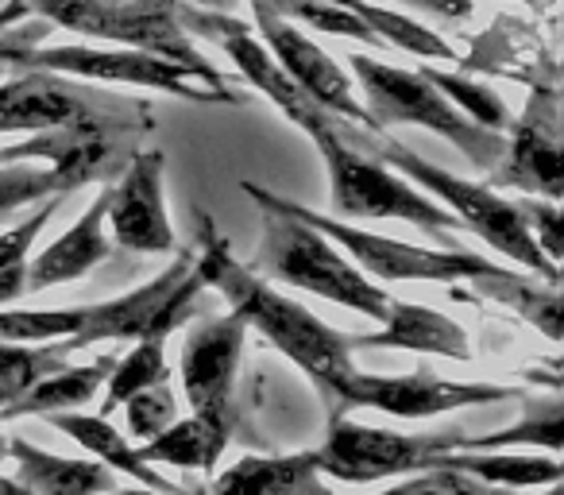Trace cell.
<instances>
[{"label":"cell","instance_id":"obj_1","mask_svg":"<svg viewBox=\"0 0 564 495\" xmlns=\"http://www.w3.org/2000/svg\"><path fill=\"white\" fill-rule=\"evenodd\" d=\"M189 252H194V271L202 276L205 291H217L248 330H256L294 368L306 372L314 391H322L325 384H333L337 376L356 368L352 348H348V333L325 325L302 302L274 291L256 268L236 260L232 244L217 228L213 213L205 209L194 213V248Z\"/></svg>","mask_w":564,"mask_h":495},{"label":"cell","instance_id":"obj_2","mask_svg":"<svg viewBox=\"0 0 564 495\" xmlns=\"http://www.w3.org/2000/svg\"><path fill=\"white\" fill-rule=\"evenodd\" d=\"M205 294L202 276L194 271V252H178L171 268L159 271L135 291L97 306H51V310H4L0 306V341L43 345V341H70L86 348L97 341H166L178 325L194 318L197 299Z\"/></svg>","mask_w":564,"mask_h":495},{"label":"cell","instance_id":"obj_3","mask_svg":"<svg viewBox=\"0 0 564 495\" xmlns=\"http://www.w3.org/2000/svg\"><path fill=\"white\" fill-rule=\"evenodd\" d=\"M243 197L259 209V252L256 271L263 279H279L286 287L325 299L333 306L356 310L383 325L399 310L402 299H394L387 287L368 279L337 244L325 233L294 213L291 197L274 194L259 182H240Z\"/></svg>","mask_w":564,"mask_h":495},{"label":"cell","instance_id":"obj_4","mask_svg":"<svg viewBox=\"0 0 564 495\" xmlns=\"http://www.w3.org/2000/svg\"><path fill=\"white\" fill-rule=\"evenodd\" d=\"M340 132H345L348 143L371 151V155L383 159L391 171H399L406 182H414L422 194H430L437 205H445L468 233L487 240L495 252H502L510 263L525 268L530 276L545 279V283L561 279V268H556L553 260H545V252H541L538 240L530 236L522 202H510V197H502L499 190L484 186V182L460 179V174L430 163V159H422L417 151H410L406 143H399V140H383V136L376 140L368 128H356V125L345 128V120H340Z\"/></svg>","mask_w":564,"mask_h":495},{"label":"cell","instance_id":"obj_5","mask_svg":"<svg viewBox=\"0 0 564 495\" xmlns=\"http://www.w3.org/2000/svg\"><path fill=\"white\" fill-rule=\"evenodd\" d=\"M317 148L329 174V202L337 217L348 220H406V225L422 228L433 240H448L453 233H464V225L437 205L430 194L406 182L399 171L376 159L371 151L356 148L340 132V120L325 132H317L310 140ZM448 248H460V244L448 240Z\"/></svg>","mask_w":564,"mask_h":495},{"label":"cell","instance_id":"obj_6","mask_svg":"<svg viewBox=\"0 0 564 495\" xmlns=\"http://www.w3.org/2000/svg\"><path fill=\"white\" fill-rule=\"evenodd\" d=\"M12 71H51L94 86H135L171 94L194 105H243V94L217 66H186L174 58L135 47H89V43H58V47H28Z\"/></svg>","mask_w":564,"mask_h":495},{"label":"cell","instance_id":"obj_7","mask_svg":"<svg viewBox=\"0 0 564 495\" xmlns=\"http://www.w3.org/2000/svg\"><path fill=\"white\" fill-rule=\"evenodd\" d=\"M356 82H360L364 94V109H368L376 132L391 125H417L430 128V132L445 136L464 159H471V166L479 171H495L507 151L502 132L476 125L471 117H464L422 71H402V66L379 63L368 55H352L348 58Z\"/></svg>","mask_w":564,"mask_h":495},{"label":"cell","instance_id":"obj_8","mask_svg":"<svg viewBox=\"0 0 564 495\" xmlns=\"http://www.w3.org/2000/svg\"><path fill=\"white\" fill-rule=\"evenodd\" d=\"M24 17L109 47H135L186 66H213L178 20V0H12Z\"/></svg>","mask_w":564,"mask_h":495},{"label":"cell","instance_id":"obj_9","mask_svg":"<svg viewBox=\"0 0 564 495\" xmlns=\"http://www.w3.org/2000/svg\"><path fill=\"white\" fill-rule=\"evenodd\" d=\"M464 449H479V433H394L352 422V415H345L329 418V433L314 453L322 476L340 480V484H376V480L425 472L433 469L437 456L464 453Z\"/></svg>","mask_w":564,"mask_h":495},{"label":"cell","instance_id":"obj_10","mask_svg":"<svg viewBox=\"0 0 564 495\" xmlns=\"http://www.w3.org/2000/svg\"><path fill=\"white\" fill-rule=\"evenodd\" d=\"M306 225L325 233L340 252L356 263L368 279L383 283H476V279L502 276V263L487 260V256L464 252V248H422V244L394 240V236H379L368 228H356L345 217H322V213L306 209V205L291 202Z\"/></svg>","mask_w":564,"mask_h":495},{"label":"cell","instance_id":"obj_11","mask_svg":"<svg viewBox=\"0 0 564 495\" xmlns=\"http://www.w3.org/2000/svg\"><path fill=\"white\" fill-rule=\"evenodd\" d=\"M325 415L345 418L352 410H379V415L406 418V422H422V418H437L460 407H487V402L502 399H522L518 387L502 384H460V379H441L433 372L417 368L406 376H376V372H345L322 391Z\"/></svg>","mask_w":564,"mask_h":495},{"label":"cell","instance_id":"obj_12","mask_svg":"<svg viewBox=\"0 0 564 495\" xmlns=\"http://www.w3.org/2000/svg\"><path fill=\"white\" fill-rule=\"evenodd\" d=\"M178 20L189 35H202V40L217 43V47L236 63L240 78L248 82L259 97H267V101L291 120L306 140H314L317 132L337 125V117H329L322 105L310 101V97L286 78V71L274 63V55L263 47V40H259L243 20L228 17V12L194 9V4H182V0H178Z\"/></svg>","mask_w":564,"mask_h":495},{"label":"cell","instance_id":"obj_13","mask_svg":"<svg viewBox=\"0 0 564 495\" xmlns=\"http://www.w3.org/2000/svg\"><path fill=\"white\" fill-rule=\"evenodd\" d=\"M248 4H251V12H256L259 40H263V47L274 55V63L286 71V78H291L310 101L322 105L329 117L376 132L368 109H364V101L356 97V86L348 82V71H340V63H333L329 51L317 47L294 20H286L274 9L271 0H248Z\"/></svg>","mask_w":564,"mask_h":495},{"label":"cell","instance_id":"obj_14","mask_svg":"<svg viewBox=\"0 0 564 495\" xmlns=\"http://www.w3.org/2000/svg\"><path fill=\"white\" fill-rule=\"evenodd\" d=\"M166 155L159 148H135L128 163L120 166L117 182H105L109 205L105 225L112 244L132 248L143 256L174 252V225L166 213Z\"/></svg>","mask_w":564,"mask_h":495},{"label":"cell","instance_id":"obj_15","mask_svg":"<svg viewBox=\"0 0 564 495\" xmlns=\"http://www.w3.org/2000/svg\"><path fill=\"white\" fill-rule=\"evenodd\" d=\"M243 341H248V325L232 310L225 318L202 322L186 337L178 376L194 415L232 418V391H236V376H240Z\"/></svg>","mask_w":564,"mask_h":495},{"label":"cell","instance_id":"obj_16","mask_svg":"<svg viewBox=\"0 0 564 495\" xmlns=\"http://www.w3.org/2000/svg\"><path fill=\"white\" fill-rule=\"evenodd\" d=\"M109 109L105 97L82 82L51 71H17L0 82V136H35Z\"/></svg>","mask_w":564,"mask_h":495},{"label":"cell","instance_id":"obj_17","mask_svg":"<svg viewBox=\"0 0 564 495\" xmlns=\"http://www.w3.org/2000/svg\"><path fill=\"white\" fill-rule=\"evenodd\" d=\"M495 179L514 190H525L541 202L561 197V140H556V109L549 97L530 101L525 117L510 125V143L502 151L499 166H495Z\"/></svg>","mask_w":564,"mask_h":495},{"label":"cell","instance_id":"obj_18","mask_svg":"<svg viewBox=\"0 0 564 495\" xmlns=\"http://www.w3.org/2000/svg\"><path fill=\"white\" fill-rule=\"evenodd\" d=\"M105 205H109V190L101 186V194L86 205L78 220L66 228L58 240H51L40 256H32L28 263V283L24 291H51V287L78 283L94 268H101L112 256V236L105 225Z\"/></svg>","mask_w":564,"mask_h":495},{"label":"cell","instance_id":"obj_19","mask_svg":"<svg viewBox=\"0 0 564 495\" xmlns=\"http://www.w3.org/2000/svg\"><path fill=\"white\" fill-rule=\"evenodd\" d=\"M348 348H406V353L445 356V361H471V341L460 322L422 302H399L391 318L371 333H348Z\"/></svg>","mask_w":564,"mask_h":495},{"label":"cell","instance_id":"obj_20","mask_svg":"<svg viewBox=\"0 0 564 495\" xmlns=\"http://www.w3.org/2000/svg\"><path fill=\"white\" fill-rule=\"evenodd\" d=\"M17 464V480L32 495H101L117 492V476L101 461L82 456H58L47 449H35L24 438H9V453Z\"/></svg>","mask_w":564,"mask_h":495},{"label":"cell","instance_id":"obj_21","mask_svg":"<svg viewBox=\"0 0 564 495\" xmlns=\"http://www.w3.org/2000/svg\"><path fill=\"white\" fill-rule=\"evenodd\" d=\"M322 472L317 453H286V456H243L228 464L213 480V495H322Z\"/></svg>","mask_w":564,"mask_h":495},{"label":"cell","instance_id":"obj_22","mask_svg":"<svg viewBox=\"0 0 564 495\" xmlns=\"http://www.w3.org/2000/svg\"><path fill=\"white\" fill-rule=\"evenodd\" d=\"M47 422L55 426L58 433H66L70 441H78L94 461H101L105 469L124 472L135 484L143 487H159V492H178L182 484H171L163 480V472L155 464H148L135 449V441H128V433H120L109 418L101 415H82V410H63V415H47Z\"/></svg>","mask_w":564,"mask_h":495},{"label":"cell","instance_id":"obj_23","mask_svg":"<svg viewBox=\"0 0 564 495\" xmlns=\"http://www.w3.org/2000/svg\"><path fill=\"white\" fill-rule=\"evenodd\" d=\"M232 441V418L189 415L174 418L163 433L151 441H140V456L148 464H174L186 472H213Z\"/></svg>","mask_w":564,"mask_h":495},{"label":"cell","instance_id":"obj_24","mask_svg":"<svg viewBox=\"0 0 564 495\" xmlns=\"http://www.w3.org/2000/svg\"><path fill=\"white\" fill-rule=\"evenodd\" d=\"M117 364V356H97L94 364H82V368H55L51 376H43L35 387H28L17 402L0 407V422H17V418H47L63 415V410H82L86 402L97 399L105 384H109V372Z\"/></svg>","mask_w":564,"mask_h":495},{"label":"cell","instance_id":"obj_25","mask_svg":"<svg viewBox=\"0 0 564 495\" xmlns=\"http://www.w3.org/2000/svg\"><path fill=\"white\" fill-rule=\"evenodd\" d=\"M433 469H456L468 476L484 480V484L507 487H556L561 484V461L553 453L533 456V453H507V449H464V453H445L433 461Z\"/></svg>","mask_w":564,"mask_h":495},{"label":"cell","instance_id":"obj_26","mask_svg":"<svg viewBox=\"0 0 564 495\" xmlns=\"http://www.w3.org/2000/svg\"><path fill=\"white\" fill-rule=\"evenodd\" d=\"M471 287L491 302H502L507 310H514L522 322L541 330L549 341L561 337V291H556V283H545L538 276H518V271L507 268L502 276L476 279Z\"/></svg>","mask_w":564,"mask_h":495},{"label":"cell","instance_id":"obj_27","mask_svg":"<svg viewBox=\"0 0 564 495\" xmlns=\"http://www.w3.org/2000/svg\"><path fill=\"white\" fill-rule=\"evenodd\" d=\"M78 190L74 174L58 163H4L0 159V220H9L12 213L32 209V205L47 202V197H66Z\"/></svg>","mask_w":564,"mask_h":495},{"label":"cell","instance_id":"obj_28","mask_svg":"<svg viewBox=\"0 0 564 495\" xmlns=\"http://www.w3.org/2000/svg\"><path fill=\"white\" fill-rule=\"evenodd\" d=\"M58 205H63V197H47L24 220H17V225H9L0 233V306H12V302L28 294L24 283H28V263H32L35 240L51 225Z\"/></svg>","mask_w":564,"mask_h":495},{"label":"cell","instance_id":"obj_29","mask_svg":"<svg viewBox=\"0 0 564 495\" xmlns=\"http://www.w3.org/2000/svg\"><path fill=\"white\" fill-rule=\"evenodd\" d=\"M155 384H171V368H166V341L140 337L128 356H117L109 372V384H105V402L101 418H109L117 407H124L135 391Z\"/></svg>","mask_w":564,"mask_h":495},{"label":"cell","instance_id":"obj_30","mask_svg":"<svg viewBox=\"0 0 564 495\" xmlns=\"http://www.w3.org/2000/svg\"><path fill=\"white\" fill-rule=\"evenodd\" d=\"M70 353V341H43V345L0 341V407L17 402L28 387H35L43 376L63 368Z\"/></svg>","mask_w":564,"mask_h":495},{"label":"cell","instance_id":"obj_31","mask_svg":"<svg viewBox=\"0 0 564 495\" xmlns=\"http://www.w3.org/2000/svg\"><path fill=\"white\" fill-rule=\"evenodd\" d=\"M422 74L441 89V94L448 97V101L456 105V109L464 112V117L476 120V125L491 128V132H499V128H510L507 105H502V97L491 94L487 86H479V82H471V78H460V74H441V71H433V66H425Z\"/></svg>","mask_w":564,"mask_h":495},{"label":"cell","instance_id":"obj_32","mask_svg":"<svg viewBox=\"0 0 564 495\" xmlns=\"http://www.w3.org/2000/svg\"><path fill=\"white\" fill-rule=\"evenodd\" d=\"M379 495H510V492H507V487L484 484V480L468 476V472L425 469V472H410L406 480L383 487Z\"/></svg>","mask_w":564,"mask_h":495},{"label":"cell","instance_id":"obj_33","mask_svg":"<svg viewBox=\"0 0 564 495\" xmlns=\"http://www.w3.org/2000/svg\"><path fill=\"white\" fill-rule=\"evenodd\" d=\"M128 415V430H132L135 441H151L155 433H163L166 426L178 418V395L171 391V384H155L135 391L132 399L124 402Z\"/></svg>","mask_w":564,"mask_h":495},{"label":"cell","instance_id":"obj_34","mask_svg":"<svg viewBox=\"0 0 564 495\" xmlns=\"http://www.w3.org/2000/svg\"><path fill=\"white\" fill-rule=\"evenodd\" d=\"M525 209V225H530V236L538 240V248L545 252V260H561V209H556V202H541V197H533V202H522Z\"/></svg>","mask_w":564,"mask_h":495},{"label":"cell","instance_id":"obj_35","mask_svg":"<svg viewBox=\"0 0 564 495\" xmlns=\"http://www.w3.org/2000/svg\"><path fill=\"white\" fill-rule=\"evenodd\" d=\"M394 4L414 12H430V17L441 20H464L471 12V0H394Z\"/></svg>","mask_w":564,"mask_h":495},{"label":"cell","instance_id":"obj_36","mask_svg":"<svg viewBox=\"0 0 564 495\" xmlns=\"http://www.w3.org/2000/svg\"><path fill=\"white\" fill-rule=\"evenodd\" d=\"M28 47H35V32H9L4 35V40H0V74L12 71L17 58L24 55Z\"/></svg>","mask_w":564,"mask_h":495},{"label":"cell","instance_id":"obj_37","mask_svg":"<svg viewBox=\"0 0 564 495\" xmlns=\"http://www.w3.org/2000/svg\"><path fill=\"white\" fill-rule=\"evenodd\" d=\"M112 495H205V492H194V487H178V492H159V487L132 484V487H124V492H112Z\"/></svg>","mask_w":564,"mask_h":495},{"label":"cell","instance_id":"obj_38","mask_svg":"<svg viewBox=\"0 0 564 495\" xmlns=\"http://www.w3.org/2000/svg\"><path fill=\"white\" fill-rule=\"evenodd\" d=\"M182 4H194V9H213V12H228L232 0H182Z\"/></svg>","mask_w":564,"mask_h":495},{"label":"cell","instance_id":"obj_39","mask_svg":"<svg viewBox=\"0 0 564 495\" xmlns=\"http://www.w3.org/2000/svg\"><path fill=\"white\" fill-rule=\"evenodd\" d=\"M0 495H32V492H28V487L20 484V480H9V476H0Z\"/></svg>","mask_w":564,"mask_h":495},{"label":"cell","instance_id":"obj_40","mask_svg":"<svg viewBox=\"0 0 564 495\" xmlns=\"http://www.w3.org/2000/svg\"><path fill=\"white\" fill-rule=\"evenodd\" d=\"M271 4H291V0H271ZM322 4H340V9H345V4H352V0H322Z\"/></svg>","mask_w":564,"mask_h":495},{"label":"cell","instance_id":"obj_41","mask_svg":"<svg viewBox=\"0 0 564 495\" xmlns=\"http://www.w3.org/2000/svg\"><path fill=\"white\" fill-rule=\"evenodd\" d=\"M4 453H9V438L0 433V461H4Z\"/></svg>","mask_w":564,"mask_h":495},{"label":"cell","instance_id":"obj_42","mask_svg":"<svg viewBox=\"0 0 564 495\" xmlns=\"http://www.w3.org/2000/svg\"><path fill=\"white\" fill-rule=\"evenodd\" d=\"M549 495H561V484H556V487H549Z\"/></svg>","mask_w":564,"mask_h":495},{"label":"cell","instance_id":"obj_43","mask_svg":"<svg viewBox=\"0 0 564 495\" xmlns=\"http://www.w3.org/2000/svg\"><path fill=\"white\" fill-rule=\"evenodd\" d=\"M322 495H333V492H329V487H325V492H322Z\"/></svg>","mask_w":564,"mask_h":495}]
</instances>
